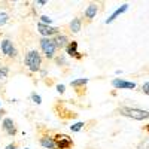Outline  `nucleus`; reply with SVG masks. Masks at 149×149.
Masks as SVG:
<instances>
[{"mask_svg":"<svg viewBox=\"0 0 149 149\" xmlns=\"http://www.w3.org/2000/svg\"><path fill=\"white\" fill-rule=\"evenodd\" d=\"M24 63H26L27 69L33 73L40 72L42 67V55L39 54V51L36 49H30V51L26 54V58H24Z\"/></svg>","mask_w":149,"mask_h":149,"instance_id":"1","label":"nucleus"},{"mask_svg":"<svg viewBox=\"0 0 149 149\" xmlns=\"http://www.w3.org/2000/svg\"><path fill=\"white\" fill-rule=\"evenodd\" d=\"M118 112L122 116H127L130 119H136V121H145L149 118V112L148 110H142L137 107H128V106H122L118 109Z\"/></svg>","mask_w":149,"mask_h":149,"instance_id":"2","label":"nucleus"},{"mask_svg":"<svg viewBox=\"0 0 149 149\" xmlns=\"http://www.w3.org/2000/svg\"><path fill=\"white\" fill-rule=\"evenodd\" d=\"M39 45H40L42 52L45 54V57H46L48 60H51V58L55 57L57 46H55V43H54V40L51 39V37H42L40 42H39Z\"/></svg>","mask_w":149,"mask_h":149,"instance_id":"3","label":"nucleus"},{"mask_svg":"<svg viewBox=\"0 0 149 149\" xmlns=\"http://www.w3.org/2000/svg\"><path fill=\"white\" fill-rule=\"evenodd\" d=\"M54 140H55V145H57V149H72L73 148V140L72 137H69L67 134H55L54 136Z\"/></svg>","mask_w":149,"mask_h":149,"instance_id":"4","label":"nucleus"},{"mask_svg":"<svg viewBox=\"0 0 149 149\" xmlns=\"http://www.w3.org/2000/svg\"><path fill=\"white\" fill-rule=\"evenodd\" d=\"M0 49H2V52L6 57H9V58H17V55H18V51H17L15 45L12 43V40H9V39H3L2 40V43H0Z\"/></svg>","mask_w":149,"mask_h":149,"instance_id":"5","label":"nucleus"},{"mask_svg":"<svg viewBox=\"0 0 149 149\" xmlns=\"http://www.w3.org/2000/svg\"><path fill=\"white\" fill-rule=\"evenodd\" d=\"M37 30L43 37H49V36H57L60 34V29L52 27V26H46L43 22H37Z\"/></svg>","mask_w":149,"mask_h":149,"instance_id":"6","label":"nucleus"},{"mask_svg":"<svg viewBox=\"0 0 149 149\" xmlns=\"http://www.w3.org/2000/svg\"><path fill=\"white\" fill-rule=\"evenodd\" d=\"M112 86L118 90H134L137 84L133 81H125V79H113L112 81Z\"/></svg>","mask_w":149,"mask_h":149,"instance_id":"7","label":"nucleus"},{"mask_svg":"<svg viewBox=\"0 0 149 149\" xmlns=\"http://www.w3.org/2000/svg\"><path fill=\"white\" fill-rule=\"evenodd\" d=\"M78 42H69V45L66 46V52H67V55H70V57H73V58H76V60H81L84 55L78 51Z\"/></svg>","mask_w":149,"mask_h":149,"instance_id":"8","label":"nucleus"},{"mask_svg":"<svg viewBox=\"0 0 149 149\" xmlns=\"http://www.w3.org/2000/svg\"><path fill=\"white\" fill-rule=\"evenodd\" d=\"M2 127H3V130L6 131V134H9V136H15V134H17L15 124H14V121H12L10 118H5V119H3Z\"/></svg>","mask_w":149,"mask_h":149,"instance_id":"9","label":"nucleus"},{"mask_svg":"<svg viewBox=\"0 0 149 149\" xmlns=\"http://www.w3.org/2000/svg\"><path fill=\"white\" fill-rule=\"evenodd\" d=\"M54 43H55V46H57V49H66V46L69 45V37L66 36V34H57V36H54Z\"/></svg>","mask_w":149,"mask_h":149,"instance_id":"10","label":"nucleus"},{"mask_svg":"<svg viewBox=\"0 0 149 149\" xmlns=\"http://www.w3.org/2000/svg\"><path fill=\"white\" fill-rule=\"evenodd\" d=\"M40 146H43L45 149H57V145H55V140L51 136H42L40 140H39Z\"/></svg>","mask_w":149,"mask_h":149,"instance_id":"11","label":"nucleus"},{"mask_svg":"<svg viewBox=\"0 0 149 149\" xmlns=\"http://www.w3.org/2000/svg\"><path fill=\"white\" fill-rule=\"evenodd\" d=\"M127 9H128V3H124L122 6H119V8H118V9L113 12V14H112V15H110L107 19H106V24L113 22V21H115V19H116V18L121 15V14H124V12H127Z\"/></svg>","mask_w":149,"mask_h":149,"instance_id":"12","label":"nucleus"},{"mask_svg":"<svg viewBox=\"0 0 149 149\" xmlns=\"http://www.w3.org/2000/svg\"><path fill=\"white\" fill-rule=\"evenodd\" d=\"M97 12H98V6L95 5V3H91V5H88L86 6V9H85V18L86 19H94V17L97 15Z\"/></svg>","mask_w":149,"mask_h":149,"instance_id":"13","label":"nucleus"},{"mask_svg":"<svg viewBox=\"0 0 149 149\" xmlns=\"http://www.w3.org/2000/svg\"><path fill=\"white\" fill-rule=\"evenodd\" d=\"M81 27H82V22H81V19H79V18L72 19V21H70V24H69V29H70V31H72L73 34L79 33V31H81Z\"/></svg>","mask_w":149,"mask_h":149,"instance_id":"14","label":"nucleus"},{"mask_svg":"<svg viewBox=\"0 0 149 149\" xmlns=\"http://www.w3.org/2000/svg\"><path fill=\"white\" fill-rule=\"evenodd\" d=\"M70 85L73 86V88H81V86H86V85H88V79H85V78L74 79V81L70 82Z\"/></svg>","mask_w":149,"mask_h":149,"instance_id":"15","label":"nucleus"},{"mask_svg":"<svg viewBox=\"0 0 149 149\" xmlns=\"http://www.w3.org/2000/svg\"><path fill=\"white\" fill-rule=\"evenodd\" d=\"M84 127H85V122H76V124H72V125H70V130H72L73 133H78V131H81Z\"/></svg>","mask_w":149,"mask_h":149,"instance_id":"16","label":"nucleus"},{"mask_svg":"<svg viewBox=\"0 0 149 149\" xmlns=\"http://www.w3.org/2000/svg\"><path fill=\"white\" fill-rule=\"evenodd\" d=\"M9 74V67L8 66H0V79H5Z\"/></svg>","mask_w":149,"mask_h":149,"instance_id":"17","label":"nucleus"},{"mask_svg":"<svg viewBox=\"0 0 149 149\" xmlns=\"http://www.w3.org/2000/svg\"><path fill=\"white\" fill-rule=\"evenodd\" d=\"M55 63L58 66H67V60L63 55H58V57H55Z\"/></svg>","mask_w":149,"mask_h":149,"instance_id":"18","label":"nucleus"},{"mask_svg":"<svg viewBox=\"0 0 149 149\" xmlns=\"http://www.w3.org/2000/svg\"><path fill=\"white\" fill-rule=\"evenodd\" d=\"M8 14L6 12H0V26H3V24H6L8 22Z\"/></svg>","mask_w":149,"mask_h":149,"instance_id":"19","label":"nucleus"},{"mask_svg":"<svg viewBox=\"0 0 149 149\" xmlns=\"http://www.w3.org/2000/svg\"><path fill=\"white\" fill-rule=\"evenodd\" d=\"M31 100H33L36 104H40V103H42V98H40V95H37V94H34V93L31 94Z\"/></svg>","mask_w":149,"mask_h":149,"instance_id":"20","label":"nucleus"},{"mask_svg":"<svg viewBox=\"0 0 149 149\" xmlns=\"http://www.w3.org/2000/svg\"><path fill=\"white\" fill-rule=\"evenodd\" d=\"M40 21H42L43 24H46V26H51V22H52V19L49 18V17H46V15H42V17H40Z\"/></svg>","mask_w":149,"mask_h":149,"instance_id":"21","label":"nucleus"},{"mask_svg":"<svg viewBox=\"0 0 149 149\" xmlns=\"http://www.w3.org/2000/svg\"><path fill=\"white\" fill-rule=\"evenodd\" d=\"M142 91H143V94L149 95V82H145V84H143V86H142Z\"/></svg>","mask_w":149,"mask_h":149,"instance_id":"22","label":"nucleus"},{"mask_svg":"<svg viewBox=\"0 0 149 149\" xmlns=\"http://www.w3.org/2000/svg\"><path fill=\"white\" fill-rule=\"evenodd\" d=\"M57 91H58L60 94H63V93L66 91V86H64L63 84H58V85H57Z\"/></svg>","mask_w":149,"mask_h":149,"instance_id":"23","label":"nucleus"},{"mask_svg":"<svg viewBox=\"0 0 149 149\" xmlns=\"http://www.w3.org/2000/svg\"><path fill=\"white\" fill-rule=\"evenodd\" d=\"M5 149H18V148H17V146H15L14 143H10V145H8V146H6Z\"/></svg>","mask_w":149,"mask_h":149,"instance_id":"24","label":"nucleus"},{"mask_svg":"<svg viewBox=\"0 0 149 149\" xmlns=\"http://www.w3.org/2000/svg\"><path fill=\"white\" fill-rule=\"evenodd\" d=\"M48 2H46V0H39V2H37V5H39V6H45Z\"/></svg>","mask_w":149,"mask_h":149,"instance_id":"25","label":"nucleus"},{"mask_svg":"<svg viewBox=\"0 0 149 149\" xmlns=\"http://www.w3.org/2000/svg\"><path fill=\"white\" fill-rule=\"evenodd\" d=\"M145 128H146V131H148V133H149V124H148V125H146V127H145Z\"/></svg>","mask_w":149,"mask_h":149,"instance_id":"26","label":"nucleus"},{"mask_svg":"<svg viewBox=\"0 0 149 149\" xmlns=\"http://www.w3.org/2000/svg\"><path fill=\"white\" fill-rule=\"evenodd\" d=\"M24 149H30V148H24Z\"/></svg>","mask_w":149,"mask_h":149,"instance_id":"27","label":"nucleus"}]
</instances>
